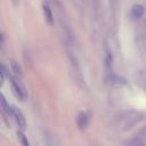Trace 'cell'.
<instances>
[{"instance_id":"1","label":"cell","mask_w":146,"mask_h":146,"mask_svg":"<svg viewBox=\"0 0 146 146\" xmlns=\"http://www.w3.org/2000/svg\"><path fill=\"white\" fill-rule=\"evenodd\" d=\"M145 115L139 111H128L122 113L117 119V127L125 131L131 128H133L136 124H138L141 120H144Z\"/></svg>"},{"instance_id":"2","label":"cell","mask_w":146,"mask_h":146,"mask_svg":"<svg viewBox=\"0 0 146 146\" xmlns=\"http://www.w3.org/2000/svg\"><path fill=\"white\" fill-rule=\"evenodd\" d=\"M10 81H11L10 82L11 83V89H13V92H14L15 97L18 98L19 100H25L26 97H27V94H26L25 87L22 84V82L16 78H11Z\"/></svg>"},{"instance_id":"3","label":"cell","mask_w":146,"mask_h":146,"mask_svg":"<svg viewBox=\"0 0 146 146\" xmlns=\"http://www.w3.org/2000/svg\"><path fill=\"white\" fill-rule=\"evenodd\" d=\"M89 121H90V116L86 112H81L76 116V125L80 129H86L89 124Z\"/></svg>"},{"instance_id":"4","label":"cell","mask_w":146,"mask_h":146,"mask_svg":"<svg viewBox=\"0 0 146 146\" xmlns=\"http://www.w3.org/2000/svg\"><path fill=\"white\" fill-rule=\"evenodd\" d=\"M13 117L15 119L16 123L18 124V127H19L22 130H25V128H26V120H25V116L23 115V113H22L18 108H15V107H14Z\"/></svg>"},{"instance_id":"5","label":"cell","mask_w":146,"mask_h":146,"mask_svg":"<svg viewBox=\"0 0 146 146\" xmlns=\"http://www.w3.org/2000/svg\"><path fill=\"white\" fill-rule=\"evenodd\" d=\"M143 15H144V7L140 3L133 5L130 10V16L132 17V19H139Z\"/></svg>"},{"instance_id":"6","label":"cell","mask_w":146,"mask_h":146,"mask_svg":"<svg viewBox=\"0 0 146 146\" xmlns=\"http://www.w3.org/2000/svg\"><path fill=\"white\" fill-rule=\"evenodd\" d=\"M132 144H141L146 146V127H144L133 138Z\"/></svg>"},{"instance_id":"7","label":"cell","mask_w":146,"mask_h":146,"mask_svg":"<svg viewBox=\"0 0 146 146\" xmlns=\"http://www.w3.org/2000/svg\"><path fill=\"white\" fill-rule=\"evenodd\" d=\"M42 9H43V14H44L46 21H47L49 24H52V23H54V15H52L51 8L49 7V5H48L47 2H43V3H42Z\"/></svg>"},{"instance_id":"8","label":"cell","mask_w":146,"mask_h":146,"mask_svg":"<svg viewBox=\"0 0 146 146\" xmlns=\"http://www.w3.org/2000/svg\"><path fill=\"white\" fill-rule=\"evenodd\" d=\"M104 52H105V65H106L107 68H111L112 67V63H113V57H112L111 49L106 43L104 44Z\"/></svg>"},{"instance_id":"9","label":"cell","mask_w":146,"mask_h":146,"mask_svg":"<svg viewBox=\"0 0 146 146\" xmlns=\"http://www.w3.org/2000/svg\"><path fill=\"white\" fill-rule=\"evenodd\" d=\"M136 83L146 92V75L138 73V75L136 76Z\"/></svg>"},{"instance_id":"10","label":"cell","mask_w":146,"mask_h":146,"mask_svg":"<svg viewBox=\"0 0 146 146\" xmlns=\"http://www.w3.org/2000/svg\"><path fill=\"white\" fill-rule=\"evenodd\" d=\"M10 66H11L13 73H14L15 75H17L18 78H21V76L23 75V71H22V68H21V66H19V64H18L17 62L11 60V62H10Z\"/></svg>"},{"instance_id":"11","label":"cell","mask_w":146,"mask_h":146,"mask_svg":"<svg viewBox=\"0 0 146 146\" xmlns=\"http://www.w3.org/2000/svg\"><path fill=\"white\" fill-rule=\"evenodd\" d=\"M17 138L19 139L22 146H30V141L27 140V137H26L22 131H18V132H17Z\"/></svg>"},{"instance_id":"12","label":"cell","mask_w":146,"mask_h":146,"mask_svg":"<svg viewBox=\"0 0 146 146\" xmlns=\"http://www.w3.org/2000/svg\"><path fill=\"white\" fill-rule=\"evenodd\" d=\"M131 146H144L141 144H131Z\"/></svg>"}]
</instances>
